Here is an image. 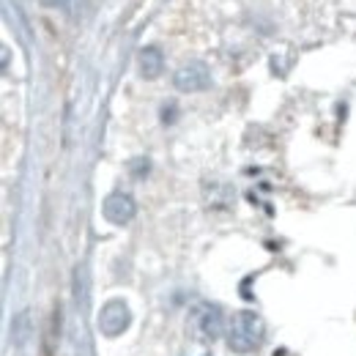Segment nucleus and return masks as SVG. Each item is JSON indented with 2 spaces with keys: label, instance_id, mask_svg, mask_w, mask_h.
<instances>
[{
  "label": "nucleus",
  "instance_id": "obj_7",
  "mask_svg": "<svg viewBox=\"0 0 356 356\" xmlns=\"http://www.w3.org/2000/svg\"><path fill=\"white\" fill-rule=\"evenodd\" d=\"M25 329H28V312L17 315V321H14V340H17V346L25 343Z\"/></svg>",
  "mask_w": 356,
  "mask_h": 356
},
{
  "label": "nucleus",
  "instance_id": "obj_6",
  "mask_svg": "<svg viewBox=\"0 0 356 356\" xmlns=\"http://www.w3.org/2000/svg\"><path fill=\"white\" fill-rule=\"evenodd\" d=\"M162 69H165V55H162L156 47H145V49H140V72H143L145 80L159 77Z\"/></svg>",
  "mask_w": 356,
  "mask_h": 356
},
{
  "label": "nucleus",
  "instance_id": "obj_2",
  "mask_svg": "<svg viewBox=\"0 0 356 356\" xmlns=\"http://www.w3.org/2000/svg\"><path fill=\"white\" fill-rule=\"evenodd\" d=\"M186 329L189 334L197 340V343H217L225 332V318L222 310L211 302H197L192 310H189V321H186Z\"/></svg>",
  "mask_w": 356,
  "mask_h": 356
},
{
  "label": "nucleus",
  "instance_id": "obj_5",
  "mask_svg": "<svg viewBox=\"0 0 356 356\" xmlns=\"http://www.w3.org/2000/svg\"><path fill=\"white\" fill-rule=\"evenodd\" d=\"M102 214H104L107 222L129 225L134 220V214H137V203H134L132 195H127V192H113V195L104 197Z\"/></svg>",
  "mask_w": 356,
  "mask_h": 356
},
{
  "label": "nucleus",
  "instance_id": "obj_3",
  "mask_svg": "<svg viewBox=\"0 0 356 356\" xmlns=\"http://www.w3.org/2000/svg\"><path fill=\"white\" fill-rule=\"evenodd\" d=\"M129 321H132V312H129V307H127L121 299L107 302V305L99 310V318H96L99 332H102L104 337H118V334H124V332L129 329Z\"/></svg>",
  "mask_w": 356,
  "mask_h": 356
},
{
  "label": "nucleus",
  "instance_id": "obj_4",
  "mask_svg": "<svg viewBox=\"0 0 356 356\" xmlns=\"http://www.w3.org/2000/svg\"><path fill=\"white\" fill-rule=\"evenodd\" d=\"M173 86L181 93H197V90H206L211 86V72L203 60H189L173 74Z\"/></svg>",
  "mask_w": 356,
  "mask_h": 356
},
{
  "label": "nucleus",
  "instance_id": "obj_1",
  "mask_svg": "<svg viewBox=\"0 0 356 356\" xmlns=\"http://www.w3.org/2000/svg\"><path fill=\"white\" fill-rule=\"evenodd\" d=\"M266 337V323L258 312L238 310L227 323V348L236 354H252Z\"/></svg>",
  "mask_w": 356,
  "mask_h": 356
},
{
  "label": "nucleus",
  "instance_id": "obj_9",
  "mask_svg": "<svg viewBox=\"0 0 356 356\" xmlns=\"http://www.w3.org/2000/svg\"><path fill=\"white\" fill-rule=\"evenodd\" d=\"M39 3H44V6H63V0H39Z\"/></svg>",
  "mask_w": 356,
  "mask_h": 356
},
{
  "label": "nucleus",
  "instance_id": "obj_8",
  "mask_svg": "<svg viewBox=\"0 0 356 356\" xmlns=\"http://www.w3.org/2000/svg\"><path fill=\"white\" fill-rule=\"evenodd\" d=\"M132 173H134V176H143V173H148V159H134V162H132Z\"/></svg>",
  "mask_w": 356,
  "mask_h": 356
}]
</instances>
